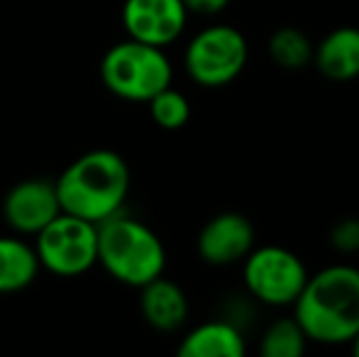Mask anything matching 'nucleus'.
I'll use <instances>...</instances> for the list:
<instances>
[{
    "mask_svg": "<svg viewBox=\"0 0 359 357\" xmlns=\"http://www.w3.org/2000/svg\"><path fill=\"white\" fill-rule=\"evenodd\" d=\"M291 309L308 343L350 345L359 333V267L330 264L311 274Z\"/></svg>",
    "mask_w": 359,
    "mask_h": 357,
    "instance_id": "nucleus-1",
    "label": "nucleus"
},
{
    "mask_svg": "<svg viewBox=\"0 0 359 357\" xmlns=\"http://www.w3.org/2000/svg\"><path fill=\"white\" fill-rule=\"evenodd\" d=\"M130 184V167L115 149L83 152L54 179L64 213L79 215L95 225L125 208Z\"/></svg>",
    "mask_w": 359,
    "mask_h": 357,
    "instance_id": "nucleus-2",
    "label": "nucleus"
},
{
    "mask_svg": "<svg viewBox=\"0 0 359 357\" xmlns=\"http://www.w3.org/2000/svg\"><path fill=\"white\" fill-rule=\"evenodd\" d=\"M98 264L115 281L140 289L164 274L166 248L149 225L120 210L98 225Z\"/></svg>",
    "mask_w": 359,
    "mask_h": 357,
    "instance_id": "nucleus-3",
    "label": "nucleus"
},
{
    "mask_svg": "<svg viewBox=\"0 0 359 357\" xmlns=\"http://www.w3.org/2000/svg\"><path fill=\"white\" fill-rule=\"evenodd\" d=\"M100 81L115 98L128 103H147L151 95L171 86L174 67L161 47L128 37L103 54Z\"/></svg>",
    "mask_w": 359,
    "mask_h": 357,
    "instance_id": "nucleus-4",
    "label": "nucleus"
},
{
    "mask_svg": "<svg viewBox=\"0 0 359 357\" xmlns=\"http://www.w3.org/2000/svg\"><path fill=\"white\" fill-rule=\"evenodd\" d=\"M250 62L247 37L232 25H208L189 39L184 69L201 88H222L232 83Z\"/></svg>",
    "mask_w": 359,
    "mask_h": 357,
    "instance_id": "nucleus-5",
    "label": "nucleus"
},
{
    "mask_svg": "<svg viewBox=\"0 0 359 357\" xmlns=\"http://www.w3.org/2000/svg\"><path fill=\"white\" fill-rule=\"evenodd\" d=\"M34 252L49 274L74 279L98 264V225L72 213H59L34 235Z\"/></svg>",
    "mask_w": 359,
    "mask_h": 357,
    "instance_id": "nucleus-6",
    "label": "nucleus"
},
{
    "mask_svg": "<svg viewBox=\"0 0 359 357\" xmlns=\"http://www.w3.org/2000/svg\"><path fill=\"white\" fill-rule=\"evenodd\" d=\"M242 262V279L250 296L271 309H286L296 304L311 276L306 262L293 250L281 245L252 248Z\"/></svg>",
    "mask_w": 359,
    "mask_h": 357,
    "instance_id": "nucleus-7",
    "label": "nucleus"
},
{
    "mask_svg": "<svg viewBox=\"0 0 359 357\" xmlns=\"http://www.w3.org/2000/svg\"><path fill=\"white\" fill-rule=\"evenodd\" d=\"M120 20L130 39L166 49L184 34L189 10L184 0H125Z\"/></svg>",
    "mask_w": 359,
    "mask_h": 357,
    "instance_id": "nucleus-8",
    "label": "nucleus"
},
{
    "mask_svg": "<svg viewBox=\"0 0 359 357\" xmlns=\"http://www.w3.org/2000/svg\"><path fill=\"white\" fill-rule=\"evenodd\" d=\"M59 213H62V203L52 179H22L3 198L5 225L22 238H34Z\"/></svg>",
    "mask_w": 359,
    "mask_h": 357,
    "instance_id": "nucleus-9",
    "label": "nucleus"
},
{
    "mask_svg": "<svg viewBox=\"0 0 359 357\" xmlns=\"http://www.w3.org/2000/svg\"><path fill=\"white\" fill-rule=\"evenodd\" d=\"M257 243L255 225L237 210L217 213L201 228L196 250L198 257L210 267H230L252 252Z\"/></svg>",
    "mask_w": 359,
    "mask_h": 357,
    "instance_id": "nucleus-10",
    "label": "nucleus"
},
{
    "mask_svg": "<svg viewBox=\"0 0 359 357\" xmlns=\"http://www.w3.org/2000/svg\"><path fill=\"white\" fill-rule=\"evenodd\" d=\"M313 67L335 83L359 79V27L340 25L313 47Z\"/></svg>",
    "mask_w": 359,
    "mask_h": 357,
    "instance_id": "nucleus-11",
    "label": "nucleus"
},
{
    "mask_svg": "<svg viewBox=\"0 0 359 357\" xmlns=\"http://www.w3.org/2000/svg\"><path fill=\"white\" fill-rule=\"evenodd\" d=\"M142 318L159 333H174L189 321V296L176 281L164 274L140 286Z\"/></svg>",
    "mask_w": 359,
    "mask_h": 357,
    "instance_id": "nucleus-12",
    "label": "nucleus"
},
{
    "mask_svg": "<svg viewBox=\"0 0 359 357\" xmlns=\"http://www.w3.org/2000/svg\"><path fill=\"white\" fill-rule=\"evenodd\" d=\"M247 350L245 335L232 321H205L181 338V357H242Z\"/></svg>",
    "mask_w": 359,
    "mask_h": 357,
    "instance_id": "nucleus-13",
    "label": "nucleus"
},
{
    "mask_svg": "<svg viewBox=\"0 0 359 357\" xmlns=\"http://www.w3.org/2000/svg\"><path fill=\"white\" fill-rule=\"evenodd\" d=\"M42 264L34 245L18 233L0 235V296L18 294L37 281Z\"/></svg>",
    "mask_w": 359,
    "mask_h": 357,
    "instance_id": "nucleus-14",
    "label": "nucleus"
},
{
    "mask_svg": "<svg viewBox=\"0 0 359 357\" xmlns=\"http://www.w3.org/2000/svg\"><path fill=\"white\" fill-rule=\"evenodd\" d=\"M313 47L316 44L311 42V37L303 29L291 27V25L274 29L269 37L271 62L279 69H286V72H301L308 64H313Z\"/></svg>",
    "mask_w": 359,
    "mask_h": 357,
    "instance_id": "nucleus-15",
    "label": "nucleus"
},
{
    "mask_svg": "<svg viewBox=\"0 0 359 357\" xmlns=\"http://www.w3.org/2000/svg\"><path fill=\"white\" fill-rule=\"evenodd\" d=\"M308 348V338L293 316L276 318L259 338L262 357H301Z\"/></svg>",
    "mask_w": 359,
    "mask_h": 357,
    "instance_id": "nucleus-16",
    "label": "nucleus"
},
{
    "mask_svg": "<svg viewBox=\"0 0 359 357\" xmlns=\"http://www.w3.org/2000/svg\"><path fill=\"white\" fill-rule=\"evenodd\" d=\"M147 105H149V115L154 125H159L161 130H181L191 118L189 98L174 86H166L156 95H151Z\"/></svg>",
    "mask_w": 359,
    "mask_h": 357,
    "instance_id": "nucleus-17",
    "label": "nucleus"
},
{
    "mask_svg": "<svg viewBox=\"0 0 359 357\" xmlns=\"http://www.w3.org/2000/svg\"><path fill=\"white\" fill-rule=\"evenodd\" d=\"M330 245L340 255L359 252V218H342L330 230Z\"/></svg>",
    "mask_w": 359,
    "mask_h": 357,
    "instance_id": "nucleus-18",
    "label": "nucleus"
},
{
    "mask_svg": "<svg viewBox=\"0 0 359 357\" xmlns=\"http://www.w3.org/2000/svg\"><path fill=\"white\" fill-rule=\"evenodd\" d=\"M184 5L189 10V15H205V18H210V15H220L222 10H227L230 0H184Z\"/></svg>",
    "mask_w": 359,
    "mask_h": 357,
    "instance_id": "nucleus-19",
    "label": "nucleus"
},
{
    "mask_svg": "<svg viewBox=\"0 0 359 357\" xmlns=\"http://www.w3.org/2000/svg\"><path fill=\"white\" fill-rule=\"evenodd\" d=\"M350 348H352V353H355L357 357H359V333L352 338V343H350Z\"/></svg>",
    "mask_w": 359,
    "mask_h": 357,
    "instance_id": "nucleus-20",
    "label": "nucleus"
}]
</instances>
